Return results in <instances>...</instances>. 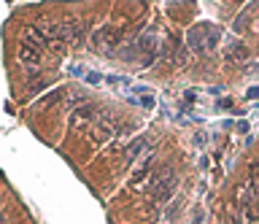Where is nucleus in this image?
<instances>
[{
	"label": "nucleus",
	"instance_id": "nucleus-1",
	"mask_svg": "<svg viewBox=\"0 0 259 224\" xmlns=\"http://www.w3.org/2000/svg\"><path fill=\"white\" fill-rule=\"evenodd\" d=\"M219 38H222V30L213 27V25H208V22H202V25L189 30L186 41H189V46L194 52H208V49H213V46L219 43Z\"/></svg>",
	"mask_w": 259,
	"mask_h": 224
},
{
	"label": "nucleus",
	"instance_id": "nucleus-2",
	"mask_svg": "<svg viewBox=\"0 0 259 224\" xmlns=\"http://www.w3.org/2000/svg\"><path fill=\"white\" fill-rule=\"evenodd\" d=\"M119 43H121V30L111 27V25L97 27V33L92 35V46L97 52H103V54H113L119 49Z\"/></svg>",
	"mask_w": 259,
	"mask_h": 224
},
{
	"label": "nucleus",
	"instance_id": "nucleus-3",
	"mask_svg": "<svg viewBox=\"0 0 259 224\" xmlns=\"http://www.w3.org/2000/svg\"><path fill=\"white\" fill-rule=\"evenodd\" d=\"M173 189H176V175H173V170H170V167L159 170V173L151 178V192H154V200H157V203H165V200H170Z\"/></svg>",
	"mask_w": 259,
	"mask_h": 224
},
{
	"label": "nucleus",
	"instance_id": "nucleus-4",
	"mask_svg": "<svg viewBox=\"0 0 259 224\" xmlns=\"http://www.w3.org/2000/svg\"><path fill=\"white\" fill-rule=\"evenodd\" d=\"M40 57H44V49H40V46L30 43V41H22V46H19V60L24 62V65H27V68H35L38 62H40Z\"/></svg>",
	"mask_w": 259,
	"mask_h": 224
},
{
	"label": "nucleus",
	"instance_id": "nucleus-5",
	"mask_svg": "<svg viewBox=\"0 0 259 224\" xmlns=\"http://www.w3.org/2000/svg\"><path fill=\"white\" fill-rule=\"evenodd\" d=\"M146 149H149V141H146V138H138L135 143H130V149H127V159H130V162H135V159L141 157Z\"/></svg>",
	"mask_w": 259,
	"mask_h": 224
},
{
	"label": "nucleus",
	"instance_id": "nucleus-6",
	"mask_svg": "<svg viewBox=\"0 0 259 224\" xmlns=\"http://www.w3.org/2000/svg\"><path fill=\"white\" fill-rule=\"evenodd\" d=\"M84 81H87V84H92V86H97V84L103 81V76H100V73H92V70H89V73H84Z\"/></svg>",
	"mask_w": 259,
	"mask_h": 224
},
{
	"label": "nucleus",
	"instance_id": "nucleus-7",
	"mask_svg": "<svg viewBox=\"0 0 259 224\" xmlns=\"http://www.w3.org/2000/svg\"><path fill=\"white\" fill-rule=\"evenodd\" d=\"M251 187H254V192L259 195V165L251 167Z\"/></svg>",
	"mask_w": 259,
	"mask_h": 224
},
{
	"label": "nucleus",
	"instance_id": "nucleus-8",
	"mask_svg": "<svg viewBox=\"0 0 259 224\" xmlns=\"http://www.w3.org/2000/svg\"><path fill=\"white\" fill-rule=\"evenodd\" d=\"M227 224H240V216H230V219H227Z\"/></svg>",
	"mask_w": 259,
	"mask_h": 224
}]
</instances>
